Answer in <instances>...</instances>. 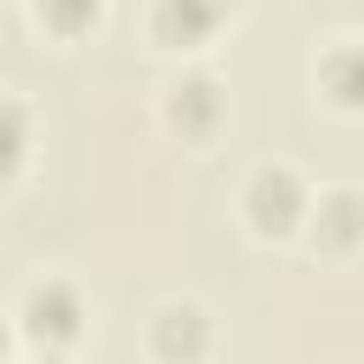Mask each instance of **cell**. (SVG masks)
Here are the masks:
<instances>
[{"instance_id": "6da1fadb", "label": "cell", "mask_w": 364, "mask_h": 364, "mask_svg": "<svg viewBox=\"0 0 364 364\" xmlns=\"http://www.w3.org/2000/svg\"><path fill=\"white\" fill-rule=\"evenodd\" d=\"M245 210H250V222L262 233H290V222H301V210H307V193H301V182L290 171L273 165V171H256Z\"/></svg>"}, {"instance_id": "7a4b0ae2", "label": "cell", "mask_w": 364, "mask_h": 364, "mask_svg": "<svg viewBox=\"0 0 364 364\" xmlns=\"http://www.w3.org/2000/svg\"><path fill=\"white\" fill-rule=\"evenodd\" d=\"M222 23V0H159L154 6V34L165 46H193Z\"/></svg>"}, {"instance_id": "3957f363", "label": "cell", "mask_w": 364, "mask_h": 364, "mask_svg": "<svg viewBox=\"0 0 364 364\" xmlns=\"http://www.w3.org/2000/svg\"><path fill=\"white\" fill-rule=\"evenodd\" d=\"M28 330L40 336V341H68L74 330H80V296L68 290V284H40V290H28Z\"/></svg>"}, {"instance_id": "277c9868", "label": "cell", "mask_w": 364, "mask_h": 364, "mask_svg": "<svg viewBox=\"0 0 364 364\" xmlns=\"http://www.w3.org/2000/svg\"><path fill=\"white\" fill-rule=\"evenodd\" d=\"M154 341L165 358H193L205 347V313L199 307H165L159 324H154Z\"/></svg>"}, {"instance_id": "5b68a950", "label": "cell", "mask_w": 364, "mask_h": 364, "mask_svg": "<svg viewBox=\"0 0 364 364\" xmlns=\"http://www.w3.org/2000/svg\"><path fill=\"white\" fill-rule=\"evenodd\" d=\"M324 85H330L336 102L364 108V46H341V51H330V63H324Z\"/></svg>"}, {"instance_id": "8992f818", "label": "cell", "mask_w": 364, "mask_h": 364, "mask_svg": "<svg viewBox=\"0 0 364 364\" xmlns=\"http://www.w3.org/2000/svg\"><path fill=\"white\" fill-rule=\"evenodd\" d=\"M318 233H324L330 245H353V239L364 233V199H358V193H330V199L318 205Z\"/></svg>"}, {"instance_id": "52a82bcc", "label": "cell", "mask_w": 364, "mask_h": 364, "mask_svg": "<svg viewBox=\"0 0 364 364\" xmlns=\"http://www.w3.org/2000/svg\"><path fill=\"white\" fill-rule=\"evenodd\" d=\"M171 114H176L182 125H193V131H199V125L216 114V85H210V80H188V85H176Z\"/></svg>"}, {"instance_id": "ba28073f", "label": "cell", "mask_w": 364, "mask_h": 364, "mask_svg": "<svg viewBox=\"0 0 364 364\" xmlns=\"http://www.w3.org/2000/svg\"><path fill=\"white\" fill-rule=\"evenodd\" d=\"M23 148H28V125H23V108L17 102H0V182L23 165Z\"/></svg>"}, {"instance_id": "9c48e42d", "label": "cell", "mask_w": 364, "mask_h": 364, "mask_svg": "<svg viewBox=\"0 0 364 364\" xmlns=\"http://www.w3.org/2000/svg\"><path fill=\"white\" fill-rule=\"evenodd\" d=\"M40 6V17L51 23V28H63V34H80L91 17H97V6L102 0H34Z\"/></svg>"}, {"instance_id": "30bf717a", "label": "cell", "mask_w": 364, "mask_h": 364, "mask_svg": "<svg viewBox=\"0 0 364 364\" xmlns=\"http://www.w3.org/2000/svg\"><path fill=\"white\" fill-rule=\"evenodd\" d=\"M40 364H57V358H40Z\"/></svg>"}]
</instances>
